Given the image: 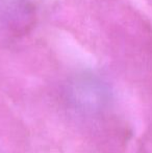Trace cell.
Masks as SVG:
<instances>
[]
</instances>
